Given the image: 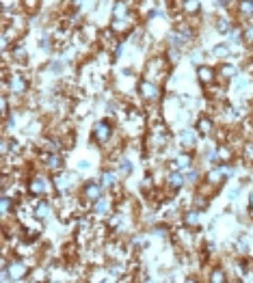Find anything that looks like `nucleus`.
I'll return each mask as SVG.
<instances>
[{
	"mask_svg": "<svg viewBox=\"0 0 253 283\" xmlns=\"http://www.w3.org/2000/svg\"><path fill=\"white\" fill-rule=\"evenodd\" d=\"M9 272H11V279H24L26 277V272H29V266L22 262V260H15L9 264Z\"/></svg>",
	"mask_w": 253,
	"mask_h": 283,
	"instance_id": "nucleus-5",
	"label": "nucleus"
},
{
	"mask_svg": "<svg viewBox=\"0 0 253 283\" xmlns=\"http://www.w3.org/2000/svg\"><path fill=\"white\" fill-rule=\"evenodd\" d=\"M236 9H238V17H242V20H253V0H238Z\"/></svg>",
	"mask_w": 253,
	"mask_h": 283,
	"instance_id": "nucleus-7",
	"label": "nucleus"
},
{
	"mask_svg": "<svg viewBox=\"0 0 253 283\" xmlns=\"http://www.w3.org/2000/svg\"><path fill=\"white\" fill-rule=\"evenodd\" d=\"M242 156H245L247 162H253V141L242 145Z\"/></svg>",
	"mask_w": 253,
	"mask_h": 283,
	"instance_id": "nucleus-23",
	"label": "nucleus"
},
{
	"mask_svg": "<svg viewBox=\"0 0 253 283\" xmlns=\"http://www.w3.org/2000/svg\"><path fill=\"white\" fill-rule=\"evenodd\" d=\"M191 162H193V158H191V153H180V156H175L173 160L169 162V169H171V171L188 169V167H191Z\"/></svg>",
	"mask_w": 253,
	"mask_h": 283,
	"instance_id": "nucleus-6",
	"label": "nucleus"
},
{
	"mask_svg": "<svg viewBox=\"0 0 253 283\" xmlns=\"http://www.w3.org/2000/svg\"><path fill=\"white\" fill-rule=\"evenodd\" d=\"M117 184V175L113 171H104L102 173V186L104 188H111V186H115Z\"/></svg>",
	"mask_w": 253,
	"mask_h": 283,
	"instance_id": "nucleus-17",
	"label": "nucleus"
},
{
	"mask_svg": "<svg viewBox=\"0 0 253 283\" xmlns=\"http://www.w3.org/2000/svg\"><path fill=\"white\" fill-rule=\"evenodd\" d=\"M245 39H247L249 43H253V24H249L247 29H245Z\"/></svg>",
	"mask_w": 253,
	"mask_h": 283,
	"instance_id": "nucleus-30",
	"label": "nucleus"
},
{
	"mask_svg": "<svg viewBox=\"0 0 253 283\" xmlns=\"http://www.w3.org/2000/svg\"><path fill=\"white\" fill-rule=\"evenodd\" d=\"M48 214H50V203H46V201L39 203L37 208L33 210V216H35V218H39V221H41V218H46Z\"/></svg>",
	"mask_w": 253,
	"mask_h": 283,
	"instance_id": "nucleus-15",
	"label": "nucleus"
},
{
	"mask_svg": "<svg viewBox=\"0 0 253 283\" xmlns=\"http://www.w3.org/2000/svg\"><path fill=\"white\" fill-rule=\"evenodd\" d=\"M13 59L17 61V63H26V50L24 48H13Z\"/></svg>",
	"mask_w": 253,
	"mask_h": 283,
	"instance_id": "nucleus-24",
	"label": "nucleus"
},
{
	"mask_svg": "<svg viewBox=\"0 0 253 283\" xmlns=\"http://www.w3.org/2000/svg\"><path fill=\"white\" fill-rule=\"evenodd\" d=\"M199 9H201V5L197 3V0H184V11L186 13L195 15V13H199Z\"/></svg>",
	"mask_w": 253,
	"mask_h": 283,
	"instance_id": "nucleus-19",
	"label": "nucleus"
},
{
	"mask_svg": "<svg viewBox=\"0 0 253 283\" xmlns=\"http://www.w3.org/2000/svg\"><path fill=\"white\" fill-rule=\"evenodd\" d=\"M186 179H188V182H195V179H199V173H197L195 169L186 171Z\"/></svg>",
	"mask_w": 253,
	"mask_h": 283,
	"instance_id": "nucleus-31",
	"label": "nucleus"
},
{
	"mask_svg": "<svg viewBox=\"0 0 253 283\" xmlns=\"http://www.w3.org/2000/svg\"><path fill=\"white\" fill-rule=\"evenodd\" d=\"M195 143H197V139H195V132L193 130H182L180 132V145L186 149H193L195 147Z\"/></svg>",
	"mask_w": 253,
	"mask_h": 283,
	"instance_id": "nucleus-10",
	"label": "nucleus"
},
{
	"mask_svg": "<svg viewBox=\"0 0 253 283\" xmlns=\"http://www.w3.org/2000/svg\"><path fill=\"white\" fill-rule=\"evenodd\" d=\"M214 57H219V59H225L230 54V43H221V45H216V48L212 50Z\"/></svg>",
	"mask_w": 253,
	"mask_h": 283,
	"instance_id": "nucleus-22",
	"label": "nucleus"
},
{
	"mask_svg": "<svg viewBox=\"0 0 253 283\" xmlns=\"http://www.w3.org/2000/svg\"><path fill=\"white\" fill-rule=\"evenodd\" d=\"M11 205H13V201L9 197H3V214H7L9 210H11Z\"/></svg>",
	"mask_w": 253,
	"mask_h": 283,
	"instance_id": "nucleus-28",
	"label": "nucleus"
},
{
	"mask_svg": "<svg viewBox=\"0 0 253 283\" xmlns=\"http://www.w3.org/2000/svg\"><path fill=\"white\" fill-rule=\"evenodd\" d=\"M93 139L97 141V143H108L113 139V125H111V121H97L95 123V127H93Z\"/></svg>",
	"mask_w": 253,
	"mask_h": 283,
	"instance_id": "nucleus-1",
	"label": "nucleus"
},
{
	"mask_svg": "<svg viewBox=\"0 0 253 283\" xmlns=\"http://www.w3.org/2000/svg\"><path fill=\"white\" fill-rule=\"evenodd\" d=\"M182 184H184V177L180 175L178 171L171 173V175H169V186L173 188V190H180V188H182Z\"/></svg>",
	"mask_w": 253,
	"mask_h": 283,
	"instance_id": "nucleus-16",
	"label": "nucleus"
},
{
	"mask_svg": "<svg viewBox=\"0 0 253 283\" xmlns=\"http://www.w3.org/2000/svg\"><path fill=\"white\" fill-rule=\"evenodd\" d=\"M216 31H219L221 35H230V33H232V24L225 20V17H221V20L216 22Z\"/></svg>",
	"mask_w": 253,
	"mask_h": 283,
	"instance_id": "nucleus-21",
	"label": "nucleus"
},
{
	"mask_svg": "<svg viewBox=\"0 0 253 283\" xmlns=\"http://www.w3.org/2000/svg\"><path fill=\"white\" fill-rule=\"evenodd\" d=\"M169 61L173 63V65L180 61V48H171V50H169Z\"/></svg>",
	"mask_w": 253,
	"mask_h": 283,
	"instance_id": "nucleus-26",
	"label": "nucleus"
},
{
	"mask_svg": "<svg viewBox=\"0 0 253 283\" xmlns=\"http://www.w3.org/2000/svg\"><path fill=\"white\" fill-rule=\"evenodd\" d=\"M102 184H97V182H87L85 188H83V197L87 201H97V199L102 197Z\"/></svg>",
	"mask_w": 253,
	"mask_h": 283,
	"instance_id": "nucleus-3",
	"label": "nucleus"
},
{
	"mask_svg": "<svg viewBox=\"0 0 253 283\" xmlns=\"http://www.w3.org/2000/svg\"><path fill=\"white\" fill-rule=\"evenodd\" d=\"M216 158L223 160V162H230V160H232V149H230V145H225V147H219V149H216Z\"/></svg>",
	"mask_w": 253,
	"mask_h": 283,
	"instance_id": "nucleus-20",
	"label": "nucleus"
},
{
	"mask_svg": "<svg viewBox=\"0 0 253 283\" xmlns=\"http://www.w3.org/2000/svg\"><path fill=\"white\" fill-rule=\"evenodd\" d=\"M139 93L145 97V99H156L158 95H160V89H158V85L156 82H151V80H143L141 85H139Z\"/></svg>",
	"mask_w": 253,
	"mask_h": 283,
	"instance_id": "nucleus-2",
	"label": "nucleus"
},
{
	"mask_svg": "<svg viewBox=\"0 0 253 283\" xmlns=\"http://www.w3.org/2000/svg\"><path fill=\"white\" fill-rule=\"evenodd\" d=\"M212 130H214V123H212L210 117H201V119L197 121V132H199L201 136L212 134Z\"/></svg>",
	"mask_w": 253,
	"mask_h": 283,
	"instance_id": "nucleus-11",
	"label": "nucleus"
},
{
	"mask_svg": "<svg viewBox=\"0 0 253 283\" xmlns=\"http://www.w3.org/2000/svg\"><path fill=\"white\" fill-rule=\"evenodd\" d=\"M29 188H31L33 195H46L48 193V182L43 179V177H33Z\"/></svg>",
	"mask_w": 253,
	"mask_h": 283,
	"instance_id": "nucleus-9",
	"label": "nucleus"
},
{
	"mask_svg": "<svg viewBox=\"0 0 253 283\" xmlns=\"http://www.w3.org/2000/svg\"><path fill=\"white\" fill-rule=\"evenodd\" d=\"M9 89L13 91V93H24L26 89H29V80H26L22 74H13L11 78H9Z\"/></svg>",
	"mask_w": 253,
	"mask_h": 283,
	"instance_id": "nucleus-4",
	"label": "nucleus"
},
{
	"mask_svg": "<svg viewBox=\"0 0 253 283\" xmlns=\"http://www.w3.org/2000/svg\"><path fill=\"white\" fill-rule=\"evenodd\" d=\"M106 212H108V199L106 197H100L97 201H93V214L104 216Z\"/></svg>",
	"mask_w": 253,
	"mask_h": 283,
	"instance_id": "nucleus-14",
	"label": "nucleus"
},
{
	"mask_svg": "<svg viewBox=\"0 0 253 283\" xmlns=\"http://www.w3.org/2000/svg\"><path fill=\"white\" fill-rule=\"evenodd\" d=\"M251 208H253V190H251Z\"/></svg>",
	"mask_w": 253,
	"mask_h": 283,
	"instance_id": "nucleus-33",
	"label": "nucleus"
},
{
	"mask_svg": "<svg viewBox=\"0 0 253 283\" xmlns=\"http://www.w3.org/2000/svg\"><path fill=\"white\" fill-rule=\"evenodd\" d=\"M219 74H221L225 80H232V78L238 76V71H236V67H234V65H223V67L219 69Z\"/></svg>",
	"mask_w": 253,
	"mask_h": 283,
	"instance_id": "nucleus-18",
	"label": "nucleus"
},
{
	"mask_svg": "<svg viewBox=\"0 0 253 283\" xmlns=\"http://www.w3.org/2000/svg\"><path fill=\"white\" fill-rule=\"evenodd\" d=\"M89 167H91V164H89L87 160H80V162H78V169H80V171H87Z\"/></svg>",
	"mask_w": 253,
	"mask_h": 283,
	"instance_id": "nucleus-32",
	"label": "nucleus"
},
{
	"mask_svg": "<svg viewBox=\"0 0 253 283\" xmlns=\"http://www.w3.org/2000/svg\"><path fill=\"white\" fill-rule=\"evenodd\" d=\"M197 78H199V82L201 85H212L214 82V78H216V71L212 69V67H208V65H201L199 69H197Z\"/></svg>",
	"mask_w": 253,
	"mask_h": 283,
	"instance_id": "nucleus-8",
	"label": "nucleus"
},
{
	"mask_svg": "<svg viewBox=\"0 0 253 283\" xmlns=\"http://www.w3.org/2000/svg\"><path fill=\"white\" fill-rule=\"evenodd\" d=\"M113 15L119 20V17H128L130 13H128V3L125 0H117V5H115V9H113Z\"/></svg>",
	"mask_w": 253,
	"mask_h": 283,
	"instance_id": "nucleus-13",
	"label": "nucleus"
},
{
	"mask_svg": "<svg viewBox=\"0 0 253 283\" xmlns=\"http://www.w3.org/2000/svg\"><path fill=\"white\" fill-rule=\"evenodd\" d=\"M119 167H121V171H123V175H128V173L132 171V164H130L128 160H121V162H119Z\"/></svg>",
	"mask_w": 253,
	"mask_h": 283,
	"instance_id": "nucleus-29",
	"label": "nucleus"
},
{
	"mask_svg": "<svg viewBox=\"0 0 253 283\" xmlns=\"http://www.w3.org/2000/svg\"><path fill=\"white\" fill-rule=\"evenodd\" d=\"M50 71H52V74H61V71H63V63L61 61H52L50 63Z\"/></svg>",
	"mask_w": 253,
	"mask_h": 283,
	"instance_id": "nucleus-27",
	"label": "nucleus"
},
{
	"mask_svg": "<svg viewBox=\"0 0 253 283\" xmlns=\"http://www.w3.org/2000/svg\"><path fill=\"white\" fill-rule=\"evenodd\" d=\"M184 225L186 227H199V210H188L184 214Z\"/></svg>",
	"mask_w": 253,
	"mask_h": 283,
	"instance_id": "nucleus-12",
	"label": "nucleus"
},
{
	"mask_svg": "<svg viewBox=\"0 0 253 283\" xmlns=\"http://www.w3.org/2000/svg\"><path fill=\"white\" fill-rule=\"evenodd\" d=\"M210 281H212V283H223V281H225V272H223V270H219V268H216V270L212 272V277H210Z\"/></svg>",
	"mask_w": 253,
	"mask_h": 283,
	"instance_id": "nucleus-25",
	"label": "nucleus"
}]
</instances>
